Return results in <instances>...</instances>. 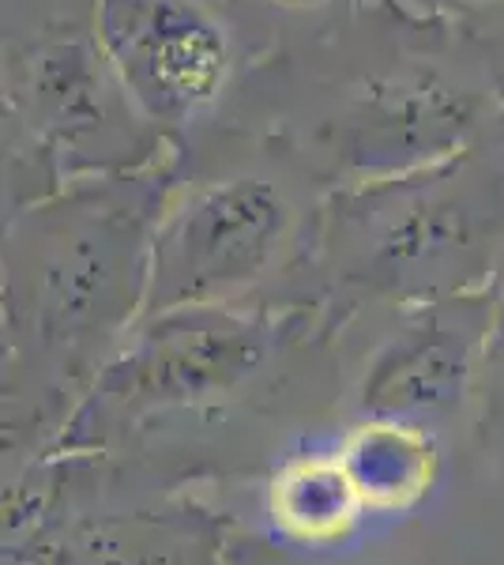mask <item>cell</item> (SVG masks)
<instances>
[{
	"instance_id": "obj_3",
	"label": "cell",
	"mask_w": 504,
	"mask_h": 565,
	"mask_svg": "<svg viewBox=\"0 0 504 565\" xmlns=\"http://www.w3.org/2000/svg\"><path fill=\"white\" fill-rule=\"evenodd\" d=\"M218 154L178 148L151 226L154 276L173 290H218L256 279L309 234H320L324 189L271 143L226 125L200 132ZM196 140V136H192Z\"/></svg>"
},
{
	"instance_id": "obj_5",
	"label": "cell",
	"mask_w": 504,
	"mask_h": 565,
	"mask_svg": "<svg viewBox=\"0 0 504 565\" xmlns=\"http://www.w3.org/2000/svg\"><path fill=\"white\" fill-rule=\"evenodd\" d=\"M249 4V0H245ZM369 4H380V0H253L256 12H268L271 20H282V23H294V26H328L343 15H354Z\"/></svg>"
},
{
	"instance_id": "obj_7",
	"label": "cell",
	"mask_w": 504,
	"mask_h": 565,
	"mask_svg": "<svg viewBox=\"0 0 504 565\" xmlns=\"http://www.w3.org/2000/svg\"><path fill=\"white\" fill-rule=\"evenodd\" d=\"M396 4L410 8L418 15H433V20H463L474 12H490V8H504V0H396Z\"/></svg>"
},
{
	"instance_id": "obj_4",
	"label": "cell",
	"mask_w": 504,
	"mask_h": 565,
	"mask_svg": "<svg viewBox=\"0 0 504 565\" xmlns=\"http://www.w3.org/2000/svg\"><path fill=\"white\" fill-rule=\"evenodd\" d=\"M90 26L128 103L173 148L226 114L256 61L234 0H90Z\"/></svg>"
},
{
	"instance_id": "obj_6",
	"label": "cell",
	"mask_w": 504,
	"mask_h": 565,
	"mask_svg": "<svg viewBox=\"0 0 504 565\" xmlns=\"http://www.w3.org/2000/svg\"><path fill=\"white\" fill-rule=\"evenodd\" d=\"M460 26L471 34V42L482 50V57L490 61L493 76H497V87L504 95V8H490V12L463 15Z\"/></svg>"
},
{
	"instance_id": "obj_1",
	"label": "cell",
	"mask_w": 504,
	"mask_h": 565,
	"mask_svg": "<svg viewBox=\"0 0 504 565\" xmlns=\"http://www.w3.org/2000/svg\"><path fill=\"white\" fill-rule=\"evenodd\" d=\"M501 117L497 76L460 20L380 0L260 53L218 121L339 193L437 167Z\"/></svg>"
},
{
	"instance_id": "obj_2",
	"label": "cell",
	"mask_w": 504,
	"mask_h": 565,
	"mask_svg": "<svg viewBox=\"0 0 504 565\" xmlns=\"http://www.w3.org/2000/svg\"><path fill=\"white\" fill-rule=\"evenodd\" d=\"M4 132L12 178L39 174L45 193L128 178L170 162L178 148L136 114L98 50L84 12H4ZM39 196V200H42Z\"/></svg>"
}]
</instances>
